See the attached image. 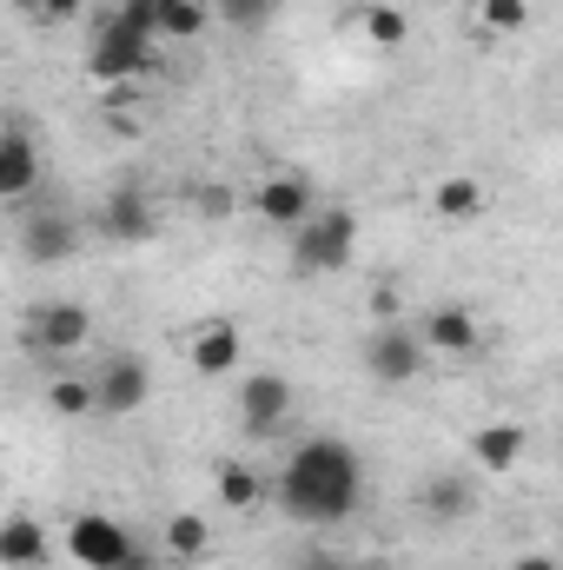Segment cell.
Listing matches in <instances>:
<instances>
[{
	"instance_id": "28",
	"label": "cell",
	"mask_w": 563,
	"mask_h": 570,
	"mask_svg": "<svg viewBox=\"0 0 563 570\" xmlns=\"http://www.w3.org/2000/svg\"><path fill=\"white\" fill-rule=\"evenodd\" d=\"M113 570H159V551H146V544H134V551H127V558H120Z\"/></svg>"
},
{
	"instance_id": "12",
	"label": "cell",
	"mask_w": 563,
	"mask_h": 570,
	"mask_svg": "<svg viewBox=\"0 0 563 570\" xmlns=\"http://www.w3.org/2000/svg\"><path fill=\"white\" fill-rule=\"evenodd\" d=\"M33 186H40V146L13 120V127H0V206L7 199H27Z\"/></svg>"
},
{
	"instance_id": "31",
	"label": "cell",
	"mask_w": 563,
	"mask_h": 570,
	"mask_svg": "<svg viewBox=\"0 0 563 570\" xmlns=\"http://www.w3.org/2000/svg\"><path fill=\"white\" fill-rule=\"evenodd\" d=\"M13 7H20V13H27V20H33V7H40V0H13Z\"/></svg>"
},
{
	"instance_id": "8",
	"label": "cell",
	"mask_w": 563,
	"mask_h": 570,
	"mask_svg": "<svg viewBox=\"0 0 563 570\" xmlns=\"http://www.w3.org/2000/svg\"><path fill=\"white\" fill-rule=\"evenodd\" d=\"M127 551H134V531H127L120 518H107V511H80V518L67 524V558H73V564L113 570Z\"/></svg>"
},
{
	"instance_id": "30",
	"label": "cell",
	"mask_w": 563,
	"mask_h": 570,
	"mask_svg": "<svg viewBox=\"0 0 563 570\" xmlns=\"http://www.w3.org/2000/svg\"><path fill=\"white\" fill-rule=\"evenodd\" d=\"M511 570H557V558H544V551H531V558H517Z\"/></svg>"
},
{
	"instance_id": "25",
	"label": "cell",
	"mask_w": 563,
	"mask_h": 570,
	"mask_svg": "<svg viewBox=\"0 0 563 570\" xmlns=\"http://www.w3.org/2000/svg\"><path fill=\"white\" fill-rule=\"evenodd\" d=\"M477 13H484L491 33H524L531 27V0H477Z\"/></svg>"
},
{
	"instance_id": "13",
	"label": "cell",
	"mask_w": 563,
	"mask_h": 570,
	"mask_svg": "<svg viewBox=\"0 0 563 570\" xmlns=\"http://www.w3.org/2000/svg\"><path fill=\"white\" fill-rule=\"evenodd\" d=\"M239 358H246V332L233 318H213V325L192 332V372L199 379H233Z\"/></svg>"
},
{
	"instance_id": "14",
	"label": "cell",
	"mask_w": 563,
	"mask_h": 570,
	"mask_svg": "<svg viewBox=\"0 0 563 570\" xmlns=\"http://www.w3.org/2000/svg\"><path fill=\"white\" fill-rule=\"evenodd\" d=\"M53 558V538L40 518H7L0 524V570H47Z\"/></svg>"
},
{
	"instance_id": "3",
	"label": "cell",
	"mask_w": 563,
	"mask_h": 570,
	"mask_svg": "<svg viewBox=\"0 0 563 570\" xmlns=\"http://www.w3.org/2000/svg\"><path fill=\"white\" fill-rule=\"evenodd\" d=\"M87 338H93V312L80 298H40L20 318V345L33 358H73V352H87Z\"/></svg>"
},
{
	"instance_id": "24",
	"label": "cell",
	"mask_w": 563,
	"mask_h": 570,
	"mask_svg": "<svg viewBox=\"0 0 563 570\" xmlns=\"http://www.w3.org/2000/svg\"><path fill=\"white\" fill-rule=\"evenodd\" d=\"M273 13H279V0H219V20H226L233 33H266Z\"/></svg>"
},
{
	"instance_id": "17",
	"label": "cell",
	"mask_w": 563,
	"mask_h": 570,
	"mask_svg": "<svg viewBox=\"0 0 563 570\" xmlns=\"http://www.w3.org/2000/svg\"><path fill=\"white\" fill-rule=\"evenodd\" d=\"M524 444H531L524 425H477L471 431V458H477L484 471H511V464L524 458Z\"/></svg>"
},
{
	"instance_id": "29",
	"label": "cell",
	"mask_w": 563,
	"mask_h": 570,
	"mask_svg": "<svg viewBox=\"0 0 563 570\" xmlns=\"http://www.w3.org/2000/svg\"><path fill=\"white\" fill-rule=\"evenodd\" d=\"M298 570H352L345 558H332V551H312V558H298Z\"/></svg>"
},
{
	"instance_id": "1",
	"label": "cell",
	"mask_w": 563,
	"mask_h": 570,
	"mask_svg": "<svg viewBox=\"0 0 563 570\" xmlns=\"http://www.w3.org/2000/svg\"><path fill=\"white\" fill-rule=\"evenodd\" d=\"M279 504L292 524H345L365 504V458L345 438H305L292 444L279 471Z\"/></svg>"
},
{
	"instance_id": "27",
	"label": "cell",
	"mask_w": 563,
	"mask_h": 570,
	"mask_svg": "<svg viewBox=\"0 0 563 570\" xmlns=\"http://www.w3.org/2000/svg\"><path fill=\"white\" fill-rule=\"evenodd\" d=\"M80 7H87V0H40L33 20H40V27H67V20H80Z\"/></svg>"
},
{
	"instance_id": "18",
	"label": "cell",
	"mask_w": 563,
	"mask_h": 570,
	"mask_svg": "<svg viewBox=\"0 0 563 570\" xmlns=\"http://www.w3.org/2000/svg\"><path fill=\"white\" fill-rule=\"evenodd\" d=\"M213 27L206 0H159V20H152V40H199Z\"/></svg>"
},
{
	"instance_id": "5",
	"label": "cell",
	"mask_w": 563,
	"mask_h": 570,
	"mask_svg": "<svg viewBox=\"0 0 563 570\" xmlns=\"http://www.w3.org/2000/svg\"><path fill=\"white\" fill-rule=\"evenodd\" d=\"M87 73L93 80H107V87H120V80H140V73H152V40H140V33H127L113 13L93 27V47H87Z\"/></svg>"
},
{
	"instance_id": "6",
	"label": "cell",
	"mask_w": 563,
	"mask_h": 570,
	"mask_svg": "<svg viewBox=\"0 0 563 570\" xmlns=\"http://www.w3.org/2000/svg\"><path fill=\"white\" fill-rule=\"evenodd\" d=\"M146 399H152V365H146L140 352H113V358L93 372V412L134 419Z\"/></svg>"
},
{
	"instance_id": "20",
	"label": "cell",
	"mask_w": 563,
	"mask_h": 570,
	"mask_svg": "<svg viewBox=\"0 0 563 570\" xmlns=\"http://www.w3.org/2000/svg\"><path fill=\"white\" fill-rule=\"evenodd\" d=\"M213 491H219V504H226V511H253V504L266 498V478H259L253 464H239V458H233V464H219Z\"/></svg>"
},
{
	"instance_id": "23",
	"label": "cell",
	"mask_w": 563,
	"mask_h": 570,
	"mask_svg": "<svg viewBox=\"0 0 563 570\" xmlns=\"http://www.w3.org/2000/svg\"><path fill=\"white\" fill-rule=\"evenodd\" d=\"M47 405H53L60 419H87V412H93V379H73V372H60V379L47 385Z\"/></svg>"
},
{
	"instance_id": "19",
	"label": "cell",
	"mask_w": 563,
	"mask_h": 570,
	"mask_svg": "<svg viewBox=\"0 0 563 570\" xmlns=\"http://www.w3.org/2000/svg\"><path fill=\"white\" fill-rule=\"evenodd\" d=\"M431 213L464 226V219H477V213H484V186H477V179H464V173H457V179H437V193H431Z\"/></svg>"
},
{
	"instance_id": "4",
	"label": "cell",
	"mask_w": 563,
	"mask_h": 570,
	"mask_svg": "<svg viewBox=\"0 0 563 570\" xmlns=\"http://www.w3.org/2000/svg\"><path fill=\"white\" fill-rule=\"evenodd\" d=\"M93 233L113 239V246H146V239H159V206H152V193H146L140 179L107 186V199H100V213H93Z\"/></svg>"
},
{
	"instance_id": "7",
	"label": "cell",
	"mask_w": 563,
	"mask_h": 570,
	"mask_svg": "<svg viewBox=\"0 0 563 570\" xmlns=\"http://www.w3.org/2000/svg\"><path fill=\"white\" fill-rule=\"evenodd\" d=\"M365 372L378 379V385H392V392H405L412 379L424 372V345L412 325H378L372 338H365Z\"/></svg>"
},
{
	"instance_id": "9",
	"label": "cell",
	"mask_w": 563,
	"mask_h": 570,
	"mask_svg": "<svg viewBox=\"0 0 563 570\" xmlns=\"http://www.w3.org/2000/svg\"><path fill=\"white\" fill-rule=\"evenodd\" d=\"M312 213H318V193H312L305 173H266V179L253 186V219H266V226H279V233L305 226Z\"/></svg>"
},
{
	"instance_id": "16",
	"label": "cell",
	"mask_w": 563,
	"mask_h": 570,
	"mask_svg": "<svg viewBox=\"0 0 563 570\" xmlns=\"http://www.w3.org/2000/svg\"><path fill=\"white\" fill-rule=\"evenodd\" d=\"M213 551V524L199 518V511H172L166 524H159V558H179V564H199Z\"/></svg>"
},
{
	"instance_id": "22",
	"label": "cell",
	"mask_w": 563,
	"mask_h": 570,
	"mask_svg": "<svg viewBox=\"0 0 563 570\" xmlns=\"http://www.w3.org/2000/svg\"><path fill=\"white\" fill-rule=\"evenodd\" d=\"M358 27H365V40H378V47H405V33H412V20H405L398 7H385V0L358 7Z\"/></svg>"
},
{
	"instance_id": "10",
	"label": "cell",
	"mask_w": 563,
	"mask_h": 570,
	"mask_svg": "<svg viewBox=\"0 0 563 570\" xmlns=\"http://www.w3.org/2000/svg\"><path fill=\"white\" fill-rule=\"evenodd\" d=\"M285 419H292V385L279 372H246V385H239V431L246 438H273Z\"/></svg>"
},
{
	"instance_id": "11",
	"label": "cell",
	"mask_w": 563,
	"mask_h": 570,
	"mask_svg": "<svg viewBox=\"0 0 563 570\" xmlns=\"http://www.w3.org/2000/svg\"><path fill=\"white\" fill-rule=\"evenodd\" d=\"M80 253V226L67 219V213H33L27 226H20V259L27 266H60V259H73Z\"/></svg>"
},
{
	"instance_id": "26",
	"label": "cell",
	"mask_w": 563,
	"mask_h": 570,
	"mask_svg": "<svg viewBox=\"0 0 563 570\" xmlns=\"http://www.w3.org/2000/svg\"><path fill=\"white\" fill-rule=\"evenodd\" d=\"M113 20H120L127 33H140V40H152V20H159V0H120V7H113Z\"/></svg>"
},
{
	"instance_id": "2",
	"label": "cell",
	"mask_w": 563,
	"mask_h": 570,
	"mask_svg": "<svg viewBox=\"0 0 563 570\" xmlns=\"http://www.w3.org/2000/svg\"><path fill=\"white\" fill-rule=\"evenodd\" d=\"M358 253V213L352 206H318L305 226H292V273H345Z\"/></svg>"
},
{
	"instance_id": "15",
	"label": "cell",
	"mask_w": 563,
	"mask_h": 570,
	"mask_svg": "<svg viewBox=\"0 0 563 570\" xmlns=\"http://www.w3.org/2000/svg\"><path fill=\"white\" fill-rule=\"evenodd\" d=\"M418 345L424 352H451V358L471 352V345H477V312H464V305H437V312L418 325Z\"/></svg>"
},
{
	"instance_id": "21",
	"label": "cell",
	"mask_w": 563,
	"mask_h": 570,
	"mask_svg": "<svg viewBox=\"0 0 563 570\" xmlns=\"http://www.w3.org/2000/svg\"><path fill=\"white\" fill-rule=\"evenodd\" d=\"M471 511H477V491H471L464 478L437 471V478L424 484V518H471Z\"/></svg>"
}]
</instances>
